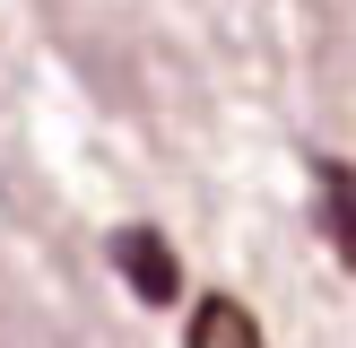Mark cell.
Wrapping results in <instances>:
<instances>
[{
	"instance_id": "obj_1",
	"label": "cell",
	"mask_w": 356,
	"mask_h": 348,
	"mask_svg": "<svg viewBox=\"0 0 356 348\" xmlns=\"http://www.w3.org/2000/svg\"><path fill=\"white\" fill-rule=\"evenodd\" d=\"M104 261H113V278L139 296V305H174V296H183V261H174V235H156L148 218L113 226V235H104Z\"/></svg>"
},
{
	"instance_id": "obj_2",
	"label": "cell",
	"mask_w": 356,
	"mask_h": 348,
	"mask_svg": "<svg viewBox=\"0 0 356 348\" xmlns=\"http://www.w3.org/2000/svg\"><path fill=\"white\" fill-rule=\"evenodd\" d=\"M313 218H322L330 253L356 270V166L348 157H313Z\"/></svg>"
},
{
	"instance_id": "obj_3",
	"label": "cell",
	"mask_w": 356,
	"mask_h": 348,
	"mask_svg": "<svg viewBox=\"0 0 356 348\" xmlns=\"http://www.w3.org/2000/svg\"><path fill=\"white\" fill-rule=\"evenodd\" d=\"M183 348H270V340H261V322H252L243 296H200V305H191Z\"/></svg>"
}]
</instances>
